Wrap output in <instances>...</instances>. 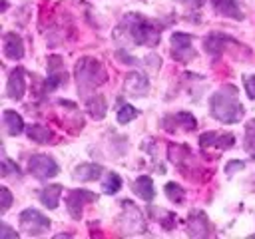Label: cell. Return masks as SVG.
I'll use <instances>...</instances> for the list:
<instances>
[{"mask_svg":"<svg viewBox=\"0 0 255 239\" xmlns=\"http://www.w3.org/2000/svg\"><path fill=\"white\" fill-rule=\"evenodd\" d=\"M159 22L149 20L141 14H126L120 28L116 30V38H126L135 46H157L161 38Z\"/></svg>","mask_w":255,"mask_h":239,"instance_id":"6da1fadb","label":"cell"},{"mask_svg":"<svg viewBox=\"0 0 255 239\" xmlns=\"http://www.w3.org/2000/svg\"><path fill=\"white\" fill-rule=\"evenodd\" d=\"M209 114L221 123H237L241 121L245 110L239 102V90L231 84L221 86L209 98Z\"/></svg>","mask_w":255,"mask_h":239,"instance_id":"7a4b0ae2","label":"cell"},{"mask_svg":"<svg viewBox=\"0 0 255 239\" xmlns=\"http://www.w3.org/2000/svg\"><path fill=\"white\" fill-rule=\"evenodd\" d=\"M74 76H76V82H78V92L84 98H88V94L92 90L106 84V80H108V72H106L104 64L96 58H90V56H84L76 62Z\"/></svg>","mask_w":255,"mask_h":239,"instance_id":"3957f363","label":"cell"},{"mask_svg":"<svg viewBox=\"0 0 255 239\" xmlns=\"http://www.w3.org/2000/svg\"><path fill=\"white\" fill-rule=\"evenodd\" d=\"M167 157H169V161H171L179 171H183L187 177H193V173L199 171L197 161H195V155L191 153V149H189L187 145L169 143V147H167Z\"/></svg>","mask_w":255,"mask_h":239,"instance_id":"277c9868","label":"cell"},{"mask_svg":"<svg viewBox=\"0 0 255 239\" xmlns=\"http://www.w3.org/2000/svg\"><path fill=\"white\" fill-rule=\"evenodd\" d=\"M20 227L26 235H44L52 227V221L42 211L28 207L20 213Z\"/></svg>","mask_w":255,"mask_h":239,"instance_id":"5b68a950","label":"cell"},{"mask_svg":"<svg viewBox=\"0 0 255 239\" xmlns=\"http://www.w3.org/2000/svg\"><path fill=\"white\" fill-rule=\"evenodd\" d=\"M28 171H30L36 179L46 181V179H52V177L58 175L60 165H58L56 159L50 157V155L34 153V155H30V159H28Z\"/></svg>","mask_w":255,"mask_h":239,"instance_id":"8992f818","label":"cell"},{"mask_svg":"<svg viewBox=\"0 0 255 239\" xmlns=\"http://www.w3.org/2000/svg\"><path fill=\"white\" fill-rule=\"evenodd\" d=\"M68 82V72L64 68V60L62 56H48V78L44 80V88L42 92H54L62 86H66Z\"/></svg>","mask_w":255,"mask_h":239,"instance_id":"52a82bcc","label":"cell"},{"mask_svg":"<svg viewBox=\"0 0 255 239\" xmlns=\"http://www.w3.org/2000/svg\"><path fill=\"white\" fill-rule=\"evenodd\" d=\"M96 199H98V195L90 189H70L66 195V209L72 215V219H82L86 203H92Z\"/></svg>","mask_w":255,"mask_h":239,"instance_id":"ba28073f","label":"cell"},{"mask_svg":"<svg viewBox=\"0 0 255 239\" xmlns=\"http://www.w3.org/2000/svg\"><path fill=\"white\" fill-rule=\"evenodd\" d=\"M124 213L120 215V227L124 233H139L143 231V215L131 201H122Z\"/></svg>","mask_w":255,"mask_h":239,"instance_id":"9c48e42d","label":"cell"},{"mask_svg":"<svg viewBox=\"0 0 255 239\" xmlns=\"http://www.w3.org/2000/svg\"><path fill=\"white\" fill-rule=\"evenodd\" d=\"M169 42H171V56H173V60L185 64V62H189V60L195 58V50L191 46V36L189 34H185V32H173L171 38H169Z\"/></svg>","mask_w":255,"mask_h":239,"instance_id":"30bf717a","label":"cell"},{"mask_svg":"<svg viewBox=\"0 0 255 239\" xmlns=\"http://www.w3.org/2000/svg\"><path fill=\"white\" fill-rule=\"evenodd\" d=\"M26 94V72L22 66H16L10 74H8V82H6V98L10 100H22Z\"/></svg>","mask_w":255,"mask_h":239,"instance_id":"8fae6325","label":"cell"},{"mask_svg":"<svg viewBox=\"0 0 255 239\" xmlns=\"http://www.w3.org/2000/svg\"><path fill=\"white\" fill-rule=\"evenodd\" d=\"M124 92L131 98H143L149 92V80L141 72H129L124 80Z\"/></svg>","mask_w":255,"mask_h":239,"instance_id":"7c38bea8","label":"cell"},{"mask_svg":"<svg viewBox=\"0 0 255 239\" xmlns=\"http://www.w3.org/2000/svg\"><path fill=\"white\" fill-rule=\"evenodd\" d=\"M161 125H163L165 131H175L177 127L189 131V129H195L197 120H195L189 112H177V114H173V116H165V118L161 120Z\"/></svg>","mask_w":255,"mask_h":239,"instance_id":"4fadbf2b","label":"cell"},{"mask_svg":"<svg viewBox=\"0 0 255 239\" xmlns=\"http://www.w3.org/2000/svg\"><path fill=\"white\" fill-rule=\"evenodd\" d=\"M187 233L191 237H205L209 235V219L203 211L195 209L189 213V219H187Z\"/></svg>","mask_w":255,"mask_h":239,"instance_id":"5bb4252c","label":"cell"},{"mask_svg":"<svg viewBox=\"0 0 255 239\" xmlns=\"http://www.w3.org/2000/svg\"><path fill=\"white\" fill-rule=\"evenodd\" d=\"M104 173V167L100 163H92V161H86V163H80L74 167L72 171V177L76 181H96L100 179Z\"/></svg>","mask_w":255,"mask_h":239,"instance_id":"9a60e30c","label":"cell"},{"mask_svg":"<svg viewBox=\"0 0 255 239\" xmlns=\"http://www.w3.org/2000/svg\"><path fill=\"white\" fill-rule=\"evenodd\" d=\"M4 56L8 60H22L24 58V42L18 34L6 32L4 34Z\"/></svg>","mask_w":255,"mask_h":239,"instance_id":"2e32d148","label":"cell"},{"mask_svg":"<svg viewBox=\"0 0 255 239\" xmlns=\"http://www.w3.org/2000/svg\"><path fill=\"white\" fill-rule=\"evenodd\" d=\"M2 121H4V127H6V133L8 135H20V133L26 131V125H24L22 116L18 112H14V110H4Z\"/></svg>","mask_w":255,"mask_h":239,"instance_id":"e0dca14e","label":"cell"},{"mask_svg":"<svg viewBox=\"0 0 255 239\" xmlns=\"http://www.w3.org/2000/svg\"><path fill=\"white\" fill-rule=\"evenodd\" d=\"M211 6L219 16L233 18V20H243V12L237 4V0H211Z\"/></svg>","mask_w":255,"mask_h":239,"instance_id":"ac0fdd59","label":"cell"},{"mask_svg":"<svg viewBox=\"0 0 255 239\" xmlns=\"http://www.w3.org/2000/svg\"><path fill=\"white\" fill-rule=\"evenodd\" d=\"M131 189L133 193L143 199V201H151L155 197V187H153V179L149 175H139L133 183H131Z\"/></svg>","mask_w":255,"mask_h":239,"instance_id":"d6986e66","label":"cell"},{"mask_svg":"<svg viewBox=\"0 0 255 239\" xmlns=\"http://www.w3.org/2000/svg\"><path fill=\"white\" fill-rule=\"evenodd\" d=\"M233 42H235V40H231L229 36H223V34H219V32H213V34H209V36L203 40V46H205V52H207V54L219 56V54L223 52L225 44H233Z\"/></svg>","mask_w":255,"mask_h":239,"instance_id":"ffe728a7","label":"cell"},{"mask_svg":"<svg viewBox=\"0 0 255 239\" xmlns=\"http://www.w3.org/2000/svg\"><path fill=\"white\" fill-rule=\"evenodd\" d=\"M62 191L64 187L60 183H54V185H48V187H42L38 197L42 201V205H46L48 209H56L58 203H60V197H62Z\"/></svg>","mask_w":255,"mask_h":239,"instance_id":"44dd1931","label":"cell"},{"mask_svg":"<svg viewBox=\"0 0 255 239\" xmlns=\"http://www.w3.org/2000/svg\"><path fill=\"white\" fill-rule=\"evenodd\" d=\"M86 110L90 112V116L94 120H104L106 118V112H108V102L104 96L100 94H94V96H88L86 98Z\"/></svg>","mask_w":255,"mask_h":239,"instance_id":"7402d4cb","label":"cell"},{"mask_svg":"<svg viewBox=\"0 0 255 239\" xmlns=\"http://www.w3.org/2000/svg\"><path fill=\"white\" fill-rule=\"evenodd\" d=\"M26 135L34 143H50L52 137H54L52 129L46 127V125H42V123H30V125H26Z\"/></svg>","mask_w":255,"mask_h":239,"instance_id":"603a6c76","label":"cell"},{"mask_svg":"<svg viewBox=\"0 0 255 239\" xmlns=\"http://www.w3.org/2000/svg\"><path fill=\"white\" fill-rule=\"evenodd\" d=\"M243 149L251 157H255V118H251L245 123V129H243Z\"/></svg>","mask_w":255,"mask_h":239,"instance_id":"cb8c5ba5","label":"cell"},{"mask_svg":"<svg viewBox=\"0 0 255 239\" xmlns=\"http://www.w3.org/2000/svg\"><path fill=\"white\" fill-rule=\"evenodd\" d=\"M120 189H122V175L116 173V171H110V173L106 175L104 183H102V191L108 193V195H114V193H118Z\"/></svg>","mask_w":255,"mask_h":239,"instance_id":"d4e9b609","label":"cell"},{"mask_svg":"<svg viewBox=\"0 0 255 239\" xmlns=\"http://www.w3.org/2000/svg\"><path fill=\"white\" fill-rule=\"evenodd\" d=\"M163 191H165V197H167L171 203H183V199H185L183 187H181L179 183H175V181H167L165 187H163Z\"/></svg>","mask_w":255,"mask_h":239,"instance_id":"484cf974","label":"cell"},{"mask_svg":"<svg viewBox=\"0 0 255 239\" xmlns=\"http://www.w3.org/2000/svg\"><path fill=\"white\" fill-rule=\"evenodd\" d=\"M137 116H139V112H137L133 106H129V104H122V106H120V110L116 112L118 123H122V125L129 123V121H131V120H135Z\"/></svg>","mask_w":255,"mask_h":239,"instance_id":"4316f807","label":"cell"},{"mask_svg":"<svg viewBox=\"0 0 255 239\" xmlns=\"http://www.w3.org/2000/svg\"><path fill=\"white\" fill-rule=\"evenodd\" d=\"M2 175L4 177H20V167L10 157H6V155L2 159Z\"/></svg>","mask_w":255,"mask_h":239,"instance_id":"83f0119b","label":"cell"},{"mask_svg":"<svg viewBox=\"0 0 255 239\" xmlns=\"http://www.w3.org/2000/svg\"><path fill=\"white\" fill-rule=\"evenodd\" d=\"M12 201H14V197H12V193H10V189L8 187H2L0 189V209H2V213H6L10 207H12Z\"/></svg>","mask_w":255,"mask_h":239,"instance_id":"f1b7e54d","label":"cell"},{"mask_svg":"<svg viewBox=\"0 0 255 239\" xmlns=\"http://www.w3.org/2000/svg\"><path fill=\"white\" fill-rule=\"evenodd\" d=\"M243 167H245V161H241V159H229V161L225 163L223 171H225V175H227V177H231L235 171H241Z\"/></svg>","mask_w":255,"mask_h":239,"instance_id":"f546056e","label":"cell"},{"mask_svg":"<svg viewBox=\"0 0 255 239\" xmlns=\"http://www.w3.org/2000/svg\"><path fill=\"white\" fill-rule=\"evenodd\" d=\"M243 88H245V94L255 100V76H243Z\"/></svg>","mask_w":255,"mask_h":239,"instance_id":"4dcf8cb0","label":"cell"},{"mask_svg":"<svg viewBox=\"0 0 255 239\" xmlns=\"http://www.w3.org/2000/svg\"><path fill=\"white\" fill-rule=\"evenodd\" d=\"M0 235H2V239H14V237H18V231L12 229L8 223H2V227H0Z\"/></svg>","mask_w":255,"mask_h":239,"instance_id":"1f68e13d","label":"cell"},{"mask_svg":"<svg viewBox=\"0 0 255 239\" xmlns=\"http://www.w3.org/2000/svg\"><path fill=\"white\" fill-rule=\"evenodd\" d=\"M175 2H179L183 6H189V8H199V6L205 4V0H175Z\"/></svg>","mask_w":255,"mask_h":239,"instance_id":"d6a6232c","label":"cell"}]
</instances>
